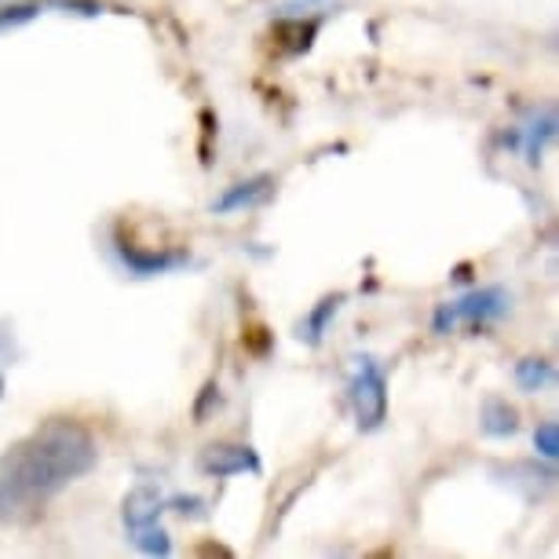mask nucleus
Here are the masks:
<instances>
[{"instance_id": "nucleus-10", "label": "nucleus", "mask_w": 559, "mask_h": 559, "mask_svg": "<svg viewBox=\"0 0 559 559\" xmlns=\"http://www.w3.org/2000/svg\"><path fill=\"white\" fill-rule=\"evenodd\" d=\"M479 431L487 439H512L515 431H520V409H515L509 399L487 395L479 406Z\"/></svg>"}, {"instance_id": "nucleus-17", "label": "nucleus", "mask_w": 559, "mask_h": 559, "mask_svg": "<svg viewBox=\"0 0 559 559\" xmlns=\"http://www.w3.org/2000/svg\"><path fill=\"white\" fill-rule=\"evenodd\" d=\"M0 395H4V381H0Z\"/></svg>"}, {"instance_id": "nucleus-8", "label": "nucleus", "mask_w": 559, "mask_h": 559, "mask_svg": "<svg viewBox=\"0 0 559 559\" xmlns=\"http://www.w3.org/2000/svg\"><path fill=\"white\" fill-rule=\"evenodd\" d=\"M274 176L260 173V176H249L241 179V183H230L224 194L213 202V213L216 216H230V213H241V209H257L263 202H271L274 198Z\"/></svg>"}, {"instance_id": "nucleus-5", "label": "nucleus", "mask_w": 559, "mask_h": 559, "mask_svg": "<svg viewBox=\"0 0 559 559\" xmlns=\"http://www.w3.org/2000/svg\"><path fill=\"white\" fill-rule=\"evenodd\" d=\"M198 468H202L209 479H235V476H260L263 461L246 442H213V447L202 450Z\"/></svg>"}, {"instance_id": "nucleus-7", "label": "nucleus", "mask_w": 559, "mask_h": 559, "mask_svg": "<svg viewBox=\"0 0 559 559\" xmlns=\"http://www.w3.org/2000/svg\"><path fill=\"white\" fill-rule=\"evenodd\" d=\"M556 140V110H537L526 124H515L504 135V146H512V151H520L526 157V165L537 168L542 165V154L545 146Z\"/></svg>"}, {"instance_id": "nucleus-11", "label": "nucleus", "mask_w": 559, "mask_h": 559, "mask_svg": "<svg viewBox=\"0 0 559 559\" xmlns=\"http://www.w3.org/2000/svg\"><path fill=\"white\" fill-rule=\"evenodd\" d=\"M322 29V19H278L274 23V45H278L286 56H304V51H311L314 37H319Z\"/></svg>"}, {"instance_id": "nucleus-2", "label": "nucleus", "mask_w": 559, "mask_h": 559, "mask_svg": "<svg viewBox=\"0 0 559 559\" xmlns=\"http://www.w3.org/2000/svg\"><path fill=\"white\" fill-rule=\"evenodd\" d=\"M512 314V293L504 286H479L468 289L457 300H447L431 311V333L436 336H450L457 330H487V325H498L501 319Z\"/></svg>"}, {"instance_id": "nucleus-16", "label": "nucleus", "mask_w": 559, "mask_h": 559, "mask_svg": "<svg viewBox=\"0 0 559 559\" xmlns=\"http://www.w3.org/2000/svg\"><path fill=\"white\" fill-rule=\"evenodd\" d=\"M219 406V384L216 381H209L202 388V399H198V406H194V425H205V417H209V409Z\"/></svg>"}, {"instance_id": "nucleus-3", "label": "nucleus", "mask_w": 559, "mask_h": 559, "mask_svg": "<svg viewBox=\"0 0 559 559\" xmlns=\"http://www.w3.org/2000/svg\"><path fill=\"white\" fill-rule=\"evenodd\" d=\"M347 403L355 409L358 431H377L388 420V377L373 355L355 358V373L347 381Z\"/></svg>"}, {"instance_id": "nucleus-13", "label": "nucleus", "mask_w": 559, "mask_h": 559, "mask_svg": "<svg viewBox=\"0 0 559 559\" xmlns=\"http://www.w3.org/2000/svg\"><path fill=\"white\" fill-rule=\"evenodd\" d=\"M37 15H40L37 0H4V4H0V34L34 23Z\"/></svg>"}, {"instance_id": "nucleus-6", "label": "nucleus", "mask_w": 559, "mask_h": 559, "mask_svg": "<svg viewBox=\"0 0 559 559\" xmlns=\"http://www.w3.org/2000/svg\"><path fill=\"white\" fill-rule=\"evenodd\" d=\"M162 512H165L162 487H157V483H135V487L124 493V504H121V523H124L129 542L162 523Z\"/></svg>"}, {"instance_id": "nucleus-4", "label": "nucleus", "mask_w": 559, "mask_h": 559, "mask_svg": "<svg viewBox=\"0 0 559 559\" xmlns=\"http://www.w3.org/2000/svg\"><path fill=\"white\" fill-rule=\"evenodd\" d=\"M110 249L132 278H162V274H173L191 263V252L187 249H143L132 238H124L121 230H114Z\"/></svg>"}, {"instance_id": "nucleus-9", "label": "nucleus", "mask_w": 559, "mask_h": 559, "mask_svg": "<svg viewBox=\"0 0 559 559\" xmlns=\"http://www.w3.org/2000/svg\"><path fill=\"white\" fill-rule=\"evenodd\" d=\"M344 300H347L344 293H325V297L314 304V308L297 322V336H300V341L308 344V347H322V341H325V333H330L333 319L344 308Z\"/></svg>"}, {"instance_id": "nucleus-15", "label": "nucleus", "mask_w": 559, "mask_h": 559, "mask_svg": "<svg viewBox=\"0 0 559 559\" xmlns=\"http://www.w3.org/2000/svg\"><path fill=\"white\" fill-rule=\"evenodd\" d=\"M534 450L542 453L545 461L559 457V425L556 420H542V425L534 428Z\"/></svg>"}, {"instance_id": "nucleus-14", "label": "nucleus", "mask_w": 559, "mask_h": 559, "mask_svg": "<svg viewBox=\"0 0 559 559\" xmlns=\"http://www.w3.org/2000/svg\"><path fill=\"white\" fill-rule=\"evenodd\" d=\"M165 512H176L183 520H209V501L198 493H173V498H165Z\"/></svg>"}, {"instance_id": "nucleus-1", "label": "nucleus", "mask_w": 559, "mask_h": 559, "mask_svg": "<svg viewBox=\"0 0 559 559\" xmlns=\"http://www.w3.org/2000/svg\"><path fill=\"white\" fill-rule=\"evenodd\" d=\"M99 464V439L73 417H51L0 453V523L26 526Z\"/></svg>"}, {"instance_id": "nucleus-12", "label": "nucleus", "mask_w": 559, "mask_h": 559, "mask_svg": "<svg viewBox=\"0 0 559 559\" xmlns=\"http://www.w3.org/2000/svg\"><path fill=\"white\" fill-rule=\"evenodd\" d=\"M512 377H515V384H520V392L537 395V392H545V388L552 384L556 369H552L548 358H520L515 369H512Z\"/></svg>"}]
</instances>
